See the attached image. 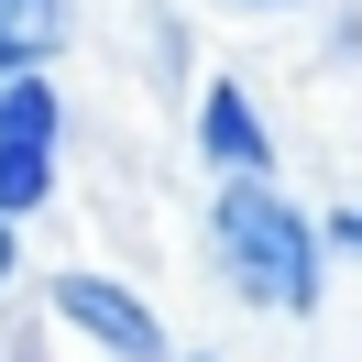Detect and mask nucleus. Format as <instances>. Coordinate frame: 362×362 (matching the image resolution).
Returning a JSON list of instances; mask_svg holds the SVG:
<instances>
[{
  "label": "nucleus",
  "instance_id": "1",
  "mask_svg": "<svg viewBox=\"0 0 362 362\" xmlns=\"http://www.w3.org/2000/svg\"><path fill=\"white\" fill-rule=\"evenodd\" d=\"M209 242H220V274L242 286V308H274V318L318 308V220L286 209L264 176H230L209 198Z\"/></svg>",
  "mask_w": 362,
  "mask_h": 362
},
{
  "label": "nucleus",
  "instance_id": "2",
  "mask_svg": "<svg viewBox=\"0 0 362 362\" xmlns=\"http://www.w3.org/2000/svg\"><path fill=\"white\" fill-rule=\"evenodd\" d=\"M55 132H66V110H55L45 77H0V220H33V209H45Z\"/></svg>",
  "mask_w": 362,
  "mask_h": 362
},
{
  "label": "nucleus",
  "instance_id": "3",
  "mask_svg": "<svg viewBox=\"0 0 362 362\" xmlns=\"http://www.w3.org/2000/svg\"><path fill=\"white\" fill-rule=\"evenodd\" d=\"M55 318H66L77 340H99L110 362H165L154 308H143L132 286H110V274H55Z\"/></svg>",
  "mask_w": 362,
  "mask_h": 362
},
{
  "label": "nucleus",
  "instance_id": "4",
  "mask_svg": "<svg viewBox=\"0 0 362 362\" xmlns=\"http://www.w3.org/2000/svg\"><path fill=\"white\" fill-rule=\"evenodd\" d=\"M198 143L230 165V176H264V154H274V132L252 121V99L230 88V77H209V88H198Z\"/></svg>",
  "mask_w": 362,
  "mask_h": 362
},
{
  "label": "nucleus",
  "instance_id": "5",
  "mask_svg": "<svg viewBox=\"0 0 362 362\" xmlns=\"http://www.w3.org/2000/svg\"><path fill=\"white\" fill-rule=\"evenodd\" d=\"M55 45H66V0H0V77H45Z\"/></svg>",
  "mask_w": 362,
  "mask_h": 362
},
{
  "label": "nucleus",
  "instance_id": "6",
  "mask_svg": "<svg viewBox=\"0 0 362 362\" xmlns=\"http://www.w3.org/2000/svg\"><path fill=\"white\" fill-rule=\"evenodd\" d=\"M318 242H340V252H362V209H340V220H318Z\"/></svg>",
  "mask_w": 362,
  "mask_h": 362
},
{
  "label": "nucleus",
  "instance_id": "7",
  "mask_svg": "<svg viewBox=\"0 0 362 362\" xmlns=\"http://www.w3.org/2000/svg\"><path fill=\"white\" fill-rule=\"evenodd\" d=\"M11 252H23V230H11V220H0V274H11Z\"/></svg>",
  "mask_w": 362,
  "mask_h": 362
}]
</instances>
